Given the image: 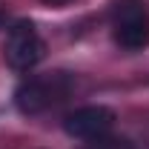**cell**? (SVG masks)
Segmentation results:
<instances>
[{
	"mask_svg": "<svg viewBox=\"0 0 149 149\" xmlns=\"http://www.w3.org/2000/svg\"><path fill=\"white\" fill-rule=\"evenodd\" d=\"M46 6H66V3H72V0H43Z\"/></svg>",
	"mask_w": 149,
	"mask_h": 149,
	"instance_id": "cell-6",
	"label": "cell"
},
{
	"mask_svg": "<svg viewBox=\"0 0 149 149\" xmlns=\"http://www.w3.org/2000/svg\"><path fill=\"white\" fill-rule=\"evenodd\" d=\"M115 43L126 52H141L149 46V15L143 0L115 3Z\"/></svg>",
	"mask_w": 149,
	"mask_h": 149,
	"instance_id": "cell-2",
	"label": "cell"
},
{
	"mask_svg": "<svg viewBox=\"0 0 149 149\" xmlns=\"http://www.w3.org/2000/svg\"><path fill=\"white\" fill-rule=\"evenodd\" d=\"M92 149H132L129 141H118V138H97Z\"/></svg>",
	"mask_w": 149,
	"mask_h": 149,
	"instance_id": "cell-5",
	"label": "cell"
},
{
	"mask_svg": "<svg viewBox=\"0 0 149 149\" xmlns=\"http://www.w3.org/2000/svg\"><path fill=\"white\" fill-rule=\"evenodd\" d=\"M3 55H6V63L12 69H17V72H26V69L37 66L43 60V55H46V43L37 35L35 23H29V20L12 23V29L6 35Z\"/></svg>",
	"mask_w": 149,
	"mask_h": 149,
	"instance_id": "cell-3",
	"label": "cell"
},
{
	"mask_svg": "<svg viewBox=\"0 0 149 149\" xmlns=\"http://www.w3.org/2000/svg\"><path fill=\"white\" fill-rule=\"evenodd\" d=\"M72 89V77L66 72L43 74V77H26L15 89V103L23 115H40L49 106L60 103Z\"/></svg>",
	"mask_w": 149,
	"mask_h": 149,
	"instance_id": "cell-1",
	"label": "cell"
},
{
	"mask_svg": "<svg viewBox=\"0 0 149 149\" xmlns=\"http://www.w3.org/2000/svg\"><path fill=\"white\" fill-rule=\"evenodd\" d=\"M115 126V112L109 106H80L66 115L63 129L66 135H72L77 141H97L106 138Z\"/></svg>",
	"mask_w": 149,
	"mask_h": 149,
	"instance_id": "cell-4",
	"label": "cell"
}]
</instances>
